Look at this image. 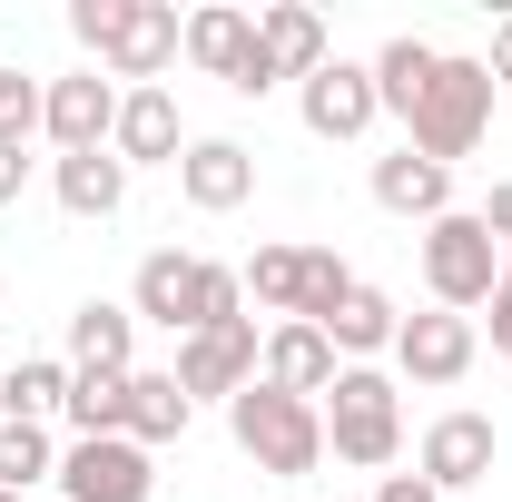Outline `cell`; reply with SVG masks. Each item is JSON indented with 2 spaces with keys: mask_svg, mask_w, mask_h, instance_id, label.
I'll return each instance as SVG.
<instances>
[{
  "mask_svg": "<svg viewBox=\"0 0 512 502\" xmlns=\"http://www.w3.org/2000/svg\"><path fill=\"white\" fill-rule=\"evenodd\" d=\"M128 315H138V325H168V335L188 345V335H207V325L247 315V276H237V266H217V256L158 247V256H138V286H128Z\"/></svg>",
  "mask_w": 512,
  "mask_h": 502,
  "instance_id": "cell-1",
  "label": "cell"
},
{
  "mask_svg": "<svg viewBox=\"0 0 512 502\" xmlns=\"http://www.w3.org/2000/svg\"><path fill=\"white\" fill-rule=\"evenodd\" d=\"M178 10L168 0H69V40L89 50V69H109L119 89H158L178 60Z\"/></svg>",
  "mask_w": 512,
  "mask_h": 502,
  "instance_id": "cell-2",
  "label": "cell"
},
{
  "mask_svg": "<svg viewBox=\"0 0 512 502\" xmlns=\"http://www.w3.org/2000/svg\"><path fill=\"white\" fill-rule=\"evenodd\" d=\"M325 453L345 463V473H394V453H404V384L384 375V365H345V375L325 384Z\"/></svg>",
  "mask_w": 512,
  "mask_h": 502,
  "instance_id": "cell-3",
  "label": "cell"
},
{
  "mask_svg": "<svg viewBox=\"0 0 512 502\" xmlns=\"http://www.w3.org/2000/svg\"><path fill=\"white\" fill-rule=\"evenodd\" d=\"M227 434H237V453H247L266 483H306L325 463V414L306 394H276V384H247L227 404Z\"/></svg>",
  "mask_w": 512,
  "mask_h": 502,
  "instance_id": "cell-4",
  "label": "cell"
},
{
  "mask_svg": "<svg viewBox=\"0 0 512 502\" xmlns=\"http://www.w3.org/2000/svg\"><path fill=\"white\" fill-rule=\"evenodd\" d=\"M493 69L463 60V50H444V69L424 79V99H414V119H404V148H424L434 168H453V158H473L483 148V128H493Z\"/></svg>",
  "mask_w": 512,
  "mask_h": 502,
  "instance_id": "cell-5",
  "label": "cell"
},
{
  "mask_svg": "<svg viewBox=\"0 0 512 502\" xmlns=\"http://www.w3.org/2000/svg\"><path fill=\"white\" fill-rule=\"evenodd\" d=\"M424 296L444 315H483L493 306V276H503V247H493V227L473 217V207H453V217H434L424 237Z\"/></svg>",
  "mask_w": 512,
  "mask_h": 502,
  "instance_id": "cell-6",
  "label": "cell"
},
{
  "mask_svg": "<svg viewBox=\"0 0 512 502\" xmlns=\"http://www.w3.org/2000/svg\"><path fill=\"white\" fill-rule=\"evenodd\" d=\"M483 365V325L473 315H444V306H424V315H404L394 325V384H424V394H453V384Z\"/></svg>",
  "mask_w": 512,
  "mask_h": 502,
  "instance_id": "cell-7",
  "label": "cell"
},
{
  "mask_svg": "<svg viewBox=\"0 0 512 502\" xmlns=\"http://www.w3.org/2000/svg\"><path fill=\"white\" fill-rule=\"evenodd\" d=\"M256 355H266V335H256V315H227V325H207V335H188L178 345V394L188 404H237L256 384Z\"/></svg>",
  "mask_w": 512,
  "mask_h": 502,
  "instance_id": "cell-8",
  "label": "cell"
},
{
  "mask_svg": "<svg viewBox=\"0 0 512 502\" xmlns=\"http://www.w3.org/2000/svg\"><path fill=\"white\" fill-rule=\"evenodd\" d=\"M60 493L69 502H148V493H158V453L128 443V434L60 443Z\"/></svg>",
  "mask_w": 512,
  "mask_h": 502,
  "instance_id": "cell-9",
  "label": "cell"
},
{
  "mask_svg": "<svg viewBox=\"0 0 512 502\" xmlns=\"http://www.w3.org/2000/svg\"><path fill=\"white\" fill-rule=\"evenodd\" d=\"M493 453H503L493 414L453 404V414H434V424H424V443H414V473H424V483L453 502V493H473V483H493Z\"/></svg>",
  "mask_w": 512,
  "mask_h": 502,
  "instance_id": "cell-10",
  "label": "cell"
},
{
  "mask_svg": "<svg viewBox=\"0 0 512 502\" xmlns=\"http://www.w3.org/2000/svg\"><path fill=\"white\" fill-rule=\"evenodd\" d=\"M296 119H306V138H325V148L365 138V128L384 119V99H375V69H365V60H325L316 79H296Z\"/></svg>",
  "mask_w": 512,
  "mask_h": 502,
  "instance_id": "cell-11",
  "label": "cell"
},
{
  "mask_svg": "<svg viewBox=\"0 0 512 502\" xmlns=\"http://www.w3.org/2000/svg\"><path fill=\"white\" fill-rule=\"evenodd\" d=\"M119 79L109 69H69V79H50V119H40V138L60 148V158H89V148H109V128H119Z\"/></svg>",
  "mask_w": 512,
  "mask_h": 502,
  "instance_id": "cell-12",
  "label": "cell"
},
{
  "mask_svg": "<svg viewBox=\"0 0 512 502\" xmlns=\"http://www.w3.org/2000/svg\"><path fill=\"white\" fill-rule=\"evenodd\" d=\"M109 158H119L128 178H138V168H178V158H188V119H178V99H168V89H128V99H119V128H109Z\"/></svg>",
  "mask_w": 512,
  "mask_h": 502,
  "instance_id": "cell-13",
  "label": "cell"
},
{
  "mask_svg": "<svg viewBox=\"0 0 512 502\" xmlns=\"http://www.w3.org/2000/svg\"><path fill=\"white\" fill-rule=\"evenodd\" d=\"M178 197H188L197 217L247 207V197H256V148H247V138H188V158H178Z\"/></svg>",
  "mask_w": 512,
  "mask_h": 502,
  "instance_id": "cell-14",
  "label": "cell"
},
{
  "mask_svg": "<svg viewBox=\"0 0 512 502\" xmlns=\"http://www.w3.org/2000/svg\"><path fill=\"white\" fill-rule=\"evenodd\" d=\"M345 375L335 365V345H325L316 325H296V315H276L266 325V355H256V384H276V394H306V404H325V384Z\"/></svg>",
  "mask_w": 512,
  "mask_h": 502,
  "instance_id": "cell-15",
  "label": "cell"
},
{
  "mask_svg": "<svg viewBox=\"0 0 512 502\" xmlns=\"http://www.w3.org/2000/svg\"><path fill=\"white\" fill-rule=\"evenodd\" d=\"M178 60L237 89V79H247V60H256V10H237V0H207V10H188V30H178Z\"/></svg>",
  "mask_w": 512,
  "mask_h": 502,
  "instance_id": "cell-16",
  "label": "cell"
},
{
  "mask_svg": "<svg viewBox=\"0 0 512 502\" xmlns=\"http://www.w3.org/2000/svg\"><path fill=\"white\" fill-rule=\"evenodd\" d=\"M375 207L434 227V217H453V168H434L424 148H384V158H375Z\"/></svg>",
  "mask_w": 512,
  "mask_h": 502,
  "instance_id": "cell-17",
  "label": "cell"
},
{
  "mask_svg": "<svg viewBox=\"0 0 512 502\" xmlns=\"http://www.w3.org/2000/svg\"><path fill=\"white\" fill-rule=\"evenodd\" d=\"M256 50H266L276 79H316V69L335 60V40H325V20L306 0H266V10H256Z\"/></svg>",
  "mask_w": 512,
  "mask_h": 502,
  "instance_id": "cell-18",
  "label": "cell"
},
{
  "mask_svg": "<svg viewBox=\"0 0 512 502\" xmlns=\"http://www.w3.org/2000/svg\"><path fill=\"white\" fill-rule=\"evenodd\" d=\"M50 197H60V217H79V227H109L128 207V168L109 158V148H89V158H50Z\"/></svg>",
  "mask_w": 512,
  "mask_h": 502,
  "instance_id": "cell-19",
  "label": "cell"
},
{
  "mask_svg": "<svg viewBox=\"0 0 512 502\" xmlns=\"http://www.w3.org/2000/svg\"><path fill=\"white\" fill-rule=\"evenodd\" d=\"M69 365L138 375V315H128L119 296H89V306H69Z\"/></svg>",
  "mask_w": 512,
  "mask_h": 502,
  "instance_id": "cell-20",
  "label": "cell"
},
{
  "mask_svg": "<svg viewBox=\"0 0 512 502\" xmlns=\"http://www.w3.org/2000/svg\"><path fill=\"white\" fill-rule=\"evenodd\" d=\"M394 325H404V306L384 286H355L345 306L325 315V345H335V365H375V355H394Z\"/></svg>",
  "mask_w": 512,
  "mask_h": 502,
  "instance_id": "cell-21",
  "label": "cell"
},
{
  "mask_svg": "<svg viewBox=\"0 0 512 502\" xmlns=\"http://www.w3.org/2000/svg\"><path fill=\"white\" fill-rule=\"evenodd\" d=\"M188 424H197V404L178 394L168 365H138V375H128V443L158 453V443H188Z\"/></svg>",
  "mask_w": 512,
  "mask_h": 502,
  "instance_id": "cell-22",
  "label": "cell"
},
{
  "mask_svg": "<svg viewBox=\"0 0 512 502\" xmlns=\"http://www.w3.org/2000/svg\"><path fill=\"white\" fill-rule=\"evenodd\" d=\"M69 404V355H20L0 375V424H60Z\"/></svg>",
  "mask_w": 512,
  "mask_h": 502,
  "instance_id": "cell-23",
  "label": "cell"
},
{
  "mask_svg": "<svg viewBox=\"0 0 512 502\" xmlns=\"http://www.w3.org/2000/svg\"><path fill=\"white\" fill-rule=\"evenodd\" d=\"M365 69H375L384 119H414V99H424V79L444 69V50H434V40H414V30H394V40H384V50H375Z\"/></svg>",
  "mask_w": 512,
  "mask_h": 502,
  "instance_id": "cell-24",
  "label": "cell"
},
{
  "mask_svg": "<svg viewBox=\"0 0 512 502\" xmlns=\"http://www.w3.org/2000/svg\"><path fill=\"white\" fill-rule=\"evenodd\" d=\"M69 443L89 434H128V375H109V365H69V404H60Z\"/></svg>",
  "mask_w": 512,
  "mask_h": 502,
  "instance_id": "cell-25",
  "label": "cell"
},
{
  "mask_svg": "<svg viewBox=\"0 0 512 502\" xmlns=\"http://www.w3.org/2000/svg\"><path fill=\"white\" fill-rule=\"evenodd\" d=\"M30 483H60V434L50 424H0V493H30Z\"/></svg>",
  "mask_w": 512,
  "mask_h": 502,
  "instance_id": "cell-26",
  "label": "cell"
},
{
  "mask_svg": "<svg viewBox=\"0 0 512 502\" xmlns=\"http://www.w3.org/2000/svg\"><path fill=\"white\" fill-rule=\"evenodd\" d=\"M237 276H247V296L266 315H296V296H306V247H256Z\"/></svg>",
  "mask_w": 512,
  "mask_h": 502,
  "instance_id": "cell-27",
  "label": "cell"
},
{
  "mask_svg": "<svg viewBox=\"0 0 512 502\" xmlns=\"http://www.w3.org/2000/svg\"><path fill=\"white\" fill-rule=\"evenodd\" d=\"M355 286H365V276H355L335 247H306V296H296V325H316V335H325V315L345 306Z\"/></svg>",
  "mask_w": 512,
  "mask_h": 502,
  "instance_id": "cell-28",
  "label": "cell"
},
{
  "mask_svg": "<svg viewBox=\"0 0 512 502\" xmlns=\"http://www.w3.org/2000/svg\"><path fill=\"white\" fill-rule=\"evenodd\" d=\"M50 119V79H30V69H0V148H30Z\"/></svg>",
  "mask_w": 512,
  "mask_h": 502,
  "instance_id": "cell-29",
  "label": "cell"
},
{
  "mask_svg": "<svg viewBox=\"0 0 512 502\" xmlns=\"http://www.w3.org/2000/svg\"><path fill=\"white\" fill-rule=\"evenodd\" d=\"M473 325H483V345H493V355L512 365V256H503V276H493V306L473 315Z\"/></svg>",
  "mask_w": 512,
  "mask_h": 502,
  "instance_id": "cell-30",
  "label": "cell"
},
{
  "mask_svg": "<svg viewBox=\"0 0 512 502\" xmlns=\"http://www.w3.org/2000/svg\"><path fill=\"white\" fill-rule=\"evenodd\" d=\"M473 217H483V227H493V247L512 256V178H493V197H483V207H473Z\"/></svg>",
  "mask_w": 512,
  "mask_h": 502,
  "instance_id": "cell-31",
  "label": "cell"
},
{
  "mask_svg": "<svg viewBox=\"0 0 512 502\" xmlns=\"http://www.w3.org/2000/svg\"><path fill=\"white\" fill-rule=\"evenodd\" d=\"M375 502H444V493H434L424 473H384V483H375Z\"/></svg>",
  "mask_w": 512,
  "mask_h": 502,
  "instance_id": "cell-32",
  "label": "cell"
},
{
  "mask_svg": "<svg viewBox=\"0 0 512 502\" xmlns=\"http://www.w3.org/2000/svg\"><path fill=\"white\" fill-rule=\"evenodd\" d=\"M20 188H30V148H0V207H20Z\"/></svg>",
  "mask_w": 512,
  "mask_h": 502,
  "instance_id": "cell-33",
  "label": "cell"
},
{
  "mask_svg": "<svg viewBox=\"0 0 512 502\" xmlns=\"http://www.w3.org/2000/svg\"><path fill=\"white\" fill-rule=\"evenodd\" d=\"M483 69H493V89H512V10L493 20V60H483Z\"/></svg>",
  "mask_w": 512,
  "mask_h": 502,
  "instance_id": "cell-34",
  "label": "cell"
},
{
  "mask_svg": "<svg viewBox=\"0 0 512 502\" xmlns=\"http://www.w3.org/2000/svg\"><path fill=\"white\" fill-rule=\"evenodd\" d=\"M0 502H20V493H0Z\"/></svg>",
  "mask_w": 512,
  "mask_h": 502,
  "instance_id": "cell-35",
  "label": "cell"
}]
</instances>
